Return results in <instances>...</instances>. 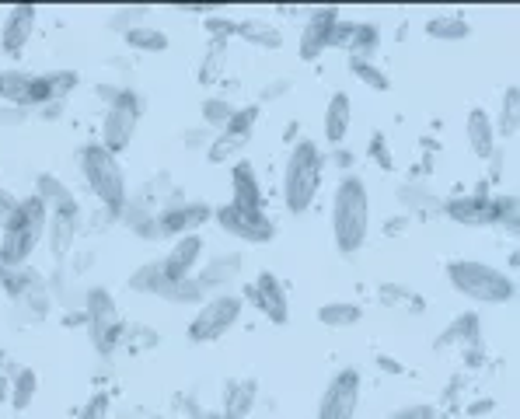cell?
<instances>
[{
  "instance_id": "1",
  "label": "cell",
  "mask_w": 520,
  "mask_h": 419,
  "mask_svg": "<svg viewBox=\"0 0 520 419\" xmlns=\"http://www.w3.org/2000/svg\"><path fill=\"white\" fill-rule=\"evenodd\" d=\"M370 196L360 175H343L332 196V238L343 255H356L367 241Z\"/></svg>"
},
{
  "instance_id": "2",
  "label": "cell",
  "mask_w": 520,
  "mask_h": 419,
  "mask_svg": "<svg viewBox=\"0 0 520 419\" xmlns=\"http://www.w3.org/2000/svg\"><path fill=\"white\" fill-rule=\"evenodd\" d=\"M322 168H325V154L318 151L315 140H301L290 151L287 168H283V203H287L290 213L311 210L318 189H322Z\"/></svg>"
},
{
  "instance_id": "3",
  "label": "cell",
  "mask_w": 520,
  "mask_h": 419,
  "mask_svg": "<svg viewBox=\"0 0 520 419\" xmlns=\"http://www.w3.org/2000/svg\"><path fill=\"white\" fill-rule=\"evenodd\" d=\"M49 220V203L39 196H28L18 203V217L0 238V269H18L32 259V252L39 248L42 234H46Z\"/></svg>"
},
{
  "instance_id": "4",
  "label": "cell",
  "mask_w": 520,
  "mask_h": 419,
  "mask_svg": "<svg viewBox=\"0 0 520 419\" xmlns=\"http://www.w3.org/2000/svg\"><path fill=\"white\" fill-rule=\"evenodd\" d=\"M447 280L458 294L472 297L479 304H507L514 301L517 294V283L510 280L503 269L486 266V262H475V259H454L447 266Z\"/></svg>"
},
{
  "instance_id": "5",
  "label": "cell",
  "mask_w": 520,
  "mask_h": 419,
  "mask_svg": "<svg viewBox=\"0 0 520 419\" xmlns=\"http://www.w3.org/2000/svg\"><path fill=\"white\" fill-rule=\"evenodd\" d=\"M81 172L102 207H109L112 213L126 210V175L116 154H109L102 144H88L81 151Z\"/></svg>"
},
{
  "instance_id": "6",
  "label": "cell",
  "mask_w": 520,
  "mask_h": 419,
  "mask_svg": "<svg viewBox=\"0 0 520 419\" xmlns=\"http://www.w3.org/2000/svg\"><path fill=\"white\" fill-rule=\"evenodd\" d=\"M241 308H245V301L238 294H217L189 322V339L192 343H217L220 336H227L234 329V322L241 318Z\"/></svg>"
},
{
  "instance_id": "7",
  "label": "cell",
  "mask_w": 520,
  "mask_h": 419,
  "mask_svg": "<svg viewBox=\"0 0 520 419\" xmlns=\"http://www.w3.org/2000/svg\"><path fill=\"white\" fill-rule=\"evenodd\" d=\"M84 325L91 332V343L98 350H112L119 336H123V322H119V308L105 287H91L88 301H84Z\"/></svg>"
},
{
  "instance_id": "8",
  "label": "cell",
  "mask_w": 520,
  "mask_h": 419,
  "mask_svg": "<svg viewBox=\"0 0 520 419\" xmlns=\"http://www.w3.org/2000/svg\"><path fill=\"white\" fill-rule=\"evenodd\" d=\"M140 123V98L133 91H119L116 102H109V112H105L102 123V147L109 154H119L130 147L133 133H137Z\"/></svg>"
},
{
  "instance_id": "9",
  "label": "cell",
  "mask_w": 520,
  "mask_h": 419,
  "mask_svg": "<svg viewBox=\"0 0 520 419\" xmlns=\"http://www.w3.org/2000/svg\"><path fill=\"white\" fill-rule=\"evenodd\" d=\"M356 409H360V371L343 367L322 392L315 419H353Z\"/></svg>"
},
{
  "instance_id": "10",
  "label": "cell",
  "mask_w": 520,
  "mask_h": 419,
  "mask_svg": "<svg viewBox=\"0 0 520 419\" xmlns=\"http://www.w3.org/2000/svg\"><path fill=\"white\" fill-rule=\"evenodd\" d=\"M255 123H259V105H245V109H238L231 116V123L213 137L210 147H206V158H210L213 165H220V161H227L231 154H238L241 147L252 140Z\"/></svg>"
},
{
  "instance_id": "11",
  "label": "cell",
  "mask_w": 520,
  "mask_h": 419,
  "mask_svg": "<svg viewBox=\"0 0 520 419\" xmlns=\"http://www.w3.org/2000/svg\"><path fill=\"white\" fill-rule=\"evenodd\" d=\"M217 224L224 227L227 234H234V238L248 241V245H266L276 234V224L262 210H238L231 207V203L217 210Z\"/></svg>"
},
{
  "instance_id": "12",
  "label": "cell",
  "mask_w": 520,
  "mask_h": 419,
  "mask_svg": "<svg viewBox=\"0 0 520 419\" xmlns=\"http://www.w3.org/2000/svg\"><path fill=\"white\" fill-rule=\"evenodd\" d=\"M252 297H255V304L262 308V315H266L273 325H287L290 322V297H287V290H283V283L276 280L269 269L255 276Z\"/></svg>"
},
{
  "instance_id": "13",
  "label": "cell",
  "mask_w": 520,
  "mask_h": 419,
  "mask_svg": "<svg viewBox=\"0 0 520 419\" xmlns=\"http://www.w3.org/2000/svg\"><path fill=\"white\" fill-rule=\"evenodd\" d=\"M35 7L32 4H14L4 18V28H0V49L7 56H21L32 39V28H35Z\"/></svg>"
},
{
  "instance_id": "14",
  "label": "cell",
  "mask_w": 520,
  "mask_h": 419,
  "mask_svg": "<svg viewBox=\"0 0 520 419\" xmlns=\"http://www.w3.org/2000/svg\"><path fill=\"white\" fill-rule=\"evenodd\" d=\"M199 255H203V238L199 234H182L172 245V252L161 259V273L168 280H192L199 266Z\"/></svg>"
},
{
  "instance_id": "15",
  "label": "cell",
  "mask_w": 520,
  "mask_h": 419,
  "mask_svg": "<svg viewBox=\"0 0 520 419\" xmlns=\"http://www.w3.org/2000/svg\"><path fill=\"white\" fill-rule=\"evenodd\" d=\"M336 21H339V7H318V11H311L308 28H304V35H301V46H297L301 60H318V56L325 53Z\"/></svg>"
},
{
  "instance_id": "16",
  "label": "cell",
  "mask_w": 520,
  "mask_h": 419,
  "mask_svg": "<svg viewBox=\"0 0 520 419\" xmlns=\"http://www.w3.org/2000/svg\"><path fill=\"white\" fill-rule=\"evenodd\" d=\"M444 213L454 224L468 227L496 224V196H454V200L444 203Z\"/></svg>"
},
{
  "instance_id": "17",
  "label": "cell",
  "mask_w": 520,
  "mask_h": 419,
  "mask_svg": "<svg viewBox=\"0 0 520 419\" xmlns=\"http://www.w3.org/2000/svg\"><path fill=\"white\" fill-rule=\"evenodd\" d=\"M77 217H81V207H77V200L70 196V200L56 203V207H49V248H53L56 255H67L70 241H74V231H77Z\"/></svg>"
},
{
  "instance_id": "18",
  "label": "cell",
  "mask_w": 520,
  "mask_h": 419,
  "mask_svg": "<svg viewBox=\"0 0 520 419\" xmlns=\"http://www.w3.org/2000/svg\"><path fill=\"white\" fill-rule=\"evenodd\" d=\"M213 217V210L206 207V203H178V207H168L165 213L158 217L161 231L165 234H196L199 224H206V220Z\"/></svg>"
},
{
  "instance_id": "19",
  "label": "cell",
  "mask_w": 520,
  "mask_h": 419,
  "mask_svg": "<svg viewBox=\"0 0 520 419\" xmlns=\"http://www.w3.org/2000/svg\"><path fill=\"white\" fill-rule=\"evenodd\" d=\"M231 189H234L231 207H238V210H262L266 207V200H262V186H259V179H255V168L248 165V161H238V165L231 168Z\"/></svg>"
},
{
  "instance_id": "20",
  "label": "cell",
  "mask_w": 520,
  "mask_h": 419,
  "mask_svg": "<svg viewBox=\"0 0 520 419\" xmlns=\"http://www.w3.org/2000/svg\"><path fill=\"white\" fill-rule=\"evenodd\" d=\"M349 126H353V102L346 91H336L325 105V140L329 144H343Z\"/></svg>"
},
{
  "instance_id": "21",
  "label": "cell",
  "mask_w": 520,
  "mask_h": 419,
  "mask_svg": "<svg viewBox=\"0 0 520 419\" xmlns=\"http://www.w3.org/2000/svg\"><path fill=\"white\" fill-rule=\"evenodd\" d=\"M465 133H468V144L479 158H493L496 154V126L489 119L486 109H472L468 112V123H465Z\"/></svg>"
},
{
  "instance_id": "22",
  "label": "cell",
  "mask_w": 520,
  "mask_h": 419,
  "mask_svg": "<svg viewBox=\"0 0 520 419\" xmlns=\"http://www.w3.org/2000/svg\"><path fill=\"white\" fill-rule=\"evenodd\" d=\"M154 297H161V301H172V304H199L206 297V290L199 287L196 276H192V280H168V276H161Z\"/></svg>"
},
{
  "instance_id": "23",
  "label": "cell",
  "mask_w": 520,
  "mask_h": 419,
  "mask_svg": "<svg viewBox=\"0 0 520 419\" xmlns=\"http://www.w3.org/2000/svg\"><path fill=\"white\" fill-rule=\"evenodd\" d=\"M255 406V381H234L224 395V419H248Z\"/></svg>"
},
{
  "instance_id": "24",
  "label": "cell",
  "mask_w": 520,
  "mask_h": 419,
  "mask_svg": "<svg viewBox=\"0 0 520 419\" xmlns=\"http://www.w3.org/2000/svg\"><path fill=\"white\" fill-rule=\"evenodd\" d=\"M28 88H32V74H25V70H0V98L7 105L28 109Z\"/></svg>"
},
{
  "instance_id": "25",
  "label": "cell",
  "mask_w": 520,
  "mask_h": 419,
  "mask_svg": "<svg viewBox=\"0 0 520 419\" xmlns=\"http://www.w3.org/2000/svg\"><path fill=\"white\" fill-rule=\"evenodd\" d=\"M234 35H241V39L252 42V46H266V49H280L283 46L280 32H276L269 21H259V18L238 21V25H234Z\"/></svg>"
},
{
  "instance_id": "26",
  "label": "cell",
  "mask_w": 520,
  "mask_h": 419,
  "mask_svg": "<svg viewBox=\"0 0 520 419\" xmlns=\"http://www.w3.org/2000/svg\"><path fill=\"white\" fill-rule=\"evenodd\" d=\"M126 46L130 49H140V53H165L168 49V35L161 28H151V25H133L123 32Z\"/></svg>"
},
{
  "instance_id": "27",
  "label": "cell",
  "mask_w": 520,
  "mask_h": 419,
  "mask_svg": "<svg viewBox=\"0 0 520 419\" xmlns=\"http://www.w3.org/2000/svg\"><path fill=\"white\" fill-rule=\"evenodd\" d=\"M426 35H433L437 42H461L472 35V25L465 18H454V14H440V18L426 21Z\"/></svg>"
},
{
  "instance_id": "28",
  "label": "cell",
  "mask_w": 520,
  "mask_h": 419,
  "mask_svg": "<svg viewBox=\"0 0 520 419\" xmlns=\"http://www.w3.org/2000/svg\"><path fill=\"white\" fill-rule=\"evenodd\" d=\"M241 273V255H220V259L210 262V269H203V276H196L199 287L210 290V287H224L227 280Z\"/></svg>"
},
{
  "instance_id": "29",
  "label": "cell",
  "mask_w": 520,
  "mask_h": 419,
  "mask_svg": "<svg viewBox=\"0 0 520 419\" xmlns=\"http://www.w3.org/2000/svg\"><path fill=\"white\" fill-rule=\"evenodd\" d=\"M360 318H363V308L349 301H332L318 308V322L329 325V329H346V325H356Z\"/></svg>"
},
{
  "instance_id": "30",
  "label": "cell",
  "mask_w": 520,
  "mask_h": 419,
  "mask_svg": "<svg viewBox=\"0 0 520 419\" xmlns=\"http://www.w3.org/2000/svg\"><path fill=\"white\" fill-rule=\"evenodd\" d=\"M35 392H39V378H35V371L32 367H18V371L11 374V406L28 409L35 399Z\"/></svg>"
},
{
  "instance_id": "31",
  "label": "cell",
  "mask_w": 520,
  "mask_h": 419,
  "mask_svg": "<svg viewBox=\"0 0 520 419\" xmlns=\"http://www.w3.org/2000/svg\"><path fill=\"white\" fill-rule=\"evenodd\" d=\"M224 60H227V35H213L210 53H206L203 67H199V81L203 84L217 81V77L224 74Z\"/></svg>"
},
{
  "instance_id": "32",
  "label": "cell",
  "mask_w": 520,
  "mask_h": 419,
  "mask_svg": "<svg viewBox=\"0 0 520 419\" xmlns=\"http://www.w3.org/2000/svg\"><path fill=\"white\" fill-rule=\"evenodd\" d=\"M517 126H520V88L517 84H510L507 95H503V112H500V126H496V133L514 137Z\"/></svg>"
},
{
  "instance_id": "33",
  "label": "cell",
  "mask_w": 520,
  "mask_h": 419,
  "mask_svg": "<svg viewBox=\"0 0 520 419\" xmlns=\"http://www.w3.org/2000/svg\"><path fill=\"white\" fill-rule=\"evenodd\" d=\"M349 70H353V77H360L367 88H374V91H388L391 88V81H388V74H384L377 63H370V60H356V56H349Z\"/></svg>"
},
{
  "instance_id": "34",
  "label": "cell",
  "mask_w": 520,
  "mask_h": 419,
  "mask_svg": "<svg viewBox=\"0 0 520 419\" xmlns=\"http://www.w3.org/2000/svg\"><path fill=\"white\" fill-rule=\"evenodd\" d=\"M234 105L231 102H224V98H206L203 102V123L210 126V130H224L227 123H231V116H234Z\"/></svg>"
},
{
  "instance_id": "35",
  "label": "cell",
  "mask_w": 520,
  "mask_h": 419,
  "mask_svg": "<svg viewBox=\"0 0 520 419\" xmlns=\"http://www.w3.org/2000/svg\"><path fill=\"white\" fill-rule=\"evenodd\" d=\"M161 262H144V266L137 269V273L130 276V287L133 290H140V294H154L158 290V283H161Z\"/></svg>"
},
{
  "instance_id": "36",
  "label": "cell",
  "mask_w": 520,
  "mask_h": 419,
  "mask_svg": "<svg viewBox=\"0 0 520 419\" xmlns=\"http://www.w3.org/2000/svg\"><path fill=\"white\" fill-rule=\"evenodd\" d=\"M35 196H39V200H46L49 207H56V203L70 200V189L60 186V179H53V175H39V186H35Z\"/></svg>"
},
{
  "instance_id": "37",
  "label": "cell",
  "mask_w": 520,
  "mask_h": 419,
  "mask_svg": "<svg viewBox=\"0 0 520 419\" xmlns=\"http://www.w3.org/2000/svg\"><path fill=\"white\" fill-rule=\"evenodd\" d=\"M517 196H496V224H507V231H517Z\"/></svg>"
},
{
  "instance_id": "38",
  "label": "cell",
  "mask_w": 520,
  "mask_h": 419,
  "mask_svg": "<svg viewBox=\"0 0 520 419\" xmlns=\"http://www.w3.org/2000/svg\"><path fill=\"white\" fill-rule=\"evenodd\" d=\"M18 196L7 193V189H0V231H7V227L14 224V217H18Z\"/></svg>"
},
{
  "instance_id": "39",
  "label": "cell",
  "mask_w": 520,
  "mask_h": 419,
  "mask_svg": "<svg viewBox=\"0 0 520 419\" xmlns=\"http://www.w3.org/2000/svg\"><path fill=\"white\" fill-rule=\"evenodd\" d=\"M370 158H374L377 168H384V172H391V154H388V140L381 137V133H374V140H370Z\"/></svg>"
},
{
  "instance_id": "40",
  "label": "cell",
  "mask_w": 520,
  "mask_h": 419,
  "mask_svg": "<svg viewBox=\"0 0 520 419\" xmlns=\"http://www.w3.org/2000/svg\"><path fill=\"white\" fill-rule=\"evenodd\" d=\"M388 419H437V409L426 406V402H416V406H402L395 409Z\"/></svg>"
},
{
  "instance_id": "41",
  "label": "cell",
  "mask_w": 520,
  "mask_h": 419,
  "mask_svg": "<svg viewBox=\"0 0 520 419\" xmlns=\"http://www.w3.org/2000/svg\"><path fill=\"white\" fill-rule=\"evenodd\" d=\"M105 416H109V395H105V392L91 395V402L84 406L81 419H105Z\"/></svg>"
},
{
  "instance_id": "42",
  "label": "cell",
  "mask_w": 520,
  "mask_h": 419,
  "mask_svg": "<svg viewBox=\"0 0 520 419\" xmlns=\"http://www.w3.org/2000/svg\"><path fill=\"white\" fill-rule=\"evenodd\" d=\"M28 119V109L18 105H0V126H21Z\"/></svg>"
},
{
  "instance_id": "43",
  "label": "cell",
  "mask_w": 520,
  "mask_h": 419,
  "mask_svg": "<svg viewBox=\"0 0 520 419\" xmlns=\"http://www.w3.org/2000/svg\"><path fill=\"white\" fill-rule=\"evenodd\" d=\"M409 297H412V290L395 287V283H384L381 287V301L384 304H402V301H409Z\"/></svg>"
},
{
  "instance_id": "44",
  "label": "cell",
  "mask_w": 520,
  "mask_h": 419,
  "mask_svg": "<svg viewBox=\"0 0 520 419\" xmlns=\"http://www.w3.org/2000/svg\"><path fill=\"white\" fill-rule=\"evenodd\" d=\"M283 91H290V81H273L262 88V102H273L276 95H283Z\"/></svg>"
},
{
  "instance_id": "45",
  "label": "cell",
  "mask_w": 520,
  "mask_h": 419,
  "mask_svg": "<svg viewBox=\"0 0 520 419\" xmlns=\"http://www.w3.org/2000/svg\"><path fill=\"white\" fill-rule=\"evenodd\" d=\"M377 367H381V371H391V374H402V364H395L391 357H377Z\"/></svg>"
},
{
  "instance_id": "46",
  "label": "cell",
  "mask_w": 520,
  "mask_h": 419,
  "mask_svg": "<svg viewBox=\"0 0 520 419\" xmlns=\"http://www.w3.org/2000/svg\"><path fill=\"white\" fill-rule=\"evenodd\" d=\"M489 409H496V402L482 399V402H475V406H472V409H468V413H472V416H482V413H489Z\"/></svg>"
},
{
  "instance_id": "47",
  "label": "cell",
  "mask_w": 520,
  "mask_h": 419,
  "mask_svg": "<svg viewBox=\"0 0 520 419\" xmlns=\"http://www.w3.org/2000/svg\"><path fill=\"white\" fill-rule=\"evenodd\" d=\"M0 364H4V360H0Z\"/></svg>"
}]
</instances>
